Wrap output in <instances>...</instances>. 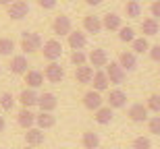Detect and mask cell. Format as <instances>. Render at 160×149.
<instances>
[{
	"instance_id": "obj_18",
	"label": "cell",
	"mask_w": 160,
	"mask_h": 149,
	"mask_svg": "<svg viewBox=\"0 0 160 149\" xmlns=\"http://www.w3.org/2000/svg\"><path fill=\"white\" fill-rule=\"evenodd\" d=\"M125 71H135L137 68V54L133 50H127V52H121L119 54V60H117Z\"/></svg>"
},
{
	"instance_id": "obj_9",
	"label": "cell",
	"mask_w": 160,
	"mask_h": 149,
	"mask_svg": "<svg viewBox=\"0 0 160 149\" xmlns=\"http://www.w3.org/2000/svg\"><path fill=\"white\" fill-rule=\"evenodd\" d=\"M88 62H89V66H94V68H102V66H106L108 64V54H106V50L94 48L92 52L88 54Z\"/></svg>"
},
{
	"instance_id": "obj_13",
	"label": "cell",
	"mask_w": 160,
	"mask_h": 149,
	"mask_svg": "<svg viewBox=\"0 0 160 149\" xmlns=\"http://www.w3.org/2000/svg\"><path fill=\"white\" fill-rule=\"evenodd\" d=\"M92 89H96V91H106L108 87H110V81H108V75H106V71H100V68H96V72H94V79H92Z\"/></svg>"
},
{
	"instance_id": "obj_5",
	"label": "cell",
	"mask_w": 160,
	"mask_h": 149,
	"mask_svg": "<svg viewBox=\"0 0 160 149\" xmlns=\"http://www.w3.org/2000/svg\"><path fill=\"white\" fill-rule=\"evenodd\" d=\"M104 97H102V93L100 91H96V89H89V91H85L83 93V106L88 108V110H92V112H96L98 108H102L104 106Z\"/></svg>"
},
{
	"instance_id": "obj_17",
	"label": "cell",
	"mask_w": 160,
	"mask_h": 149,
	"mask_svg": "<svg viewBox=\"0 0 160 149\" xmlns=\"http://www.w3.org/2000/svg\"><path fill=\"white\" fill-rule=\"evenodd\" d=\"M38 106H40L42 112H54V110H56V106H58V100H56V95H54V93L46 91V93H42V95H40Z\"/></svg>"
},
{
	"instance_id": "obj_16",
	"label": "cell",
	"mask_w": 160,
	"mask_h": 149,
	"mask_svg": "<svg viewBox=\"0 0 160 149\" xmlns=\"http://www.w3.org/2000/svg\"><path fill=\"white\" fill-rule=\"evenodd\" d=\"M67 42H69V48L71 50H83L88 46V35L83 31H71L67 35Z\"/></svg>"
},
{
	"instance_id": "obj_26",
	"label": "cell",
	"mask_w": 160,
	"mask_h": 149,
	"mask_svg": "<svg viewBox=\"0 0 160 149\" xmlns=\"http://www.w3.org/2000/svg\"><path fill=\"white\" fill-rule=\"evenodd\" d=\"M81 145L85 149H98L100 147V135L94 131H85L81 137Z\"/></svg>"
},
{
	"instance_id": "obj_11",
	"label": "cell",
	"mask_w": 160,
	"mask_h": 149,
	"mask_svg": "<svg viewBox=\"0 0 160 149\" xmlns=\"http://www.w3.org/2000/svg\"><path fill=\"white\" fill-rule=\"evenodd\" d=\"M94 72L96 68L89 64H83V66H75V81L81 85H89L92 79H94Z\"/></svg>"
},
{
	"instance_id": "obj_8",
	"label": "cell",
	"mask_w": 160,
	"mask_h": 149,
	"mask_svg": "<svg viewBox=\"0 0 160 149\" xmlns=\"http://www.w3.org/2000/svg\"><path fill=\"white\" fill-rule=\"evenodd\" d=\"M106 104L112 110H119V108L127 106V93L123 89H110L108 91V97H106Z\"/></svg>"
},
{
	"instance_id": "obj_33",
	"label": "cell",
	"mask_w": 160,
	"mask_h": 149,
	"mask_svg": "<svg viewBox=\"0 0 160 149\" xmlns=\"http://www.w3.org/2000/svg\"><path fill=\"white\" fill-rule=\"evenodd\" d=\"M146 106H148L150 112L160 114V93H152V95L148 97V101H146Z\"/></svg>"
},
{
	"instance_id": "obj_4",
	"label": "cell",
	"mask_w": 160,
	"mask_h": 149,
	"mask_svg": "<svg viewBox=\"0 0 160 149\" xmlns=\"http://www.w3.org/2000/svg\"><path fill=\"white\" fill-rule=\"evenodd\" d=\"M104 68H106V75H108L110 85H121V83H125V79H127V71H125L119 62H108Z\"/></svg>"
},
{
	"instance_id": "obj_10",
	"label": "cell",
	"mask_w": 160,
	"mask_h": 149,
	"mask_svg": "<svg viewBox=\"0 0 160 149\" xmlns=\"http://www.w3.org/2000/svg\"><path fill=\"white\" fill-rule=\"evenodd\" d=\"M148 114H150V110H148L146 104H133V106L127 110V116H129L133 122H146V120H148Z\"/></svg>"
},
{
	"instance_id": "obj_14",
	"label": "cell",
	"mask_w": 160,
	"mask_h": 149,
	"mask_svg": "<svg viewBox=\"0 0 160 149\" xmlns=\"http://www.w3.org/2000/svg\"><path fill=\"white\" fill-rule=\"evenodd\" d=\"M17 122L21 128H31V126H36V114L31 112V108H21L17 114Z\"/></svg>"
},
{
	"instance_id": "obj_6",
	"label": "cell",
	"mask_w": 160,
	"mask_h": 149,
	"mask_svg": "<svg viewBox=\"0 0 160 149\" xmlns=\"http://www.w3.org/2000/svg\"><path fill=\"white\" fill-rule=\"evenodd\" d=\"M52 31L56 33V35H69L73 31V23H71V19L67 17V15H58V17H54L52 21Z\"/></svg>"
},
{
	"instance_id": "obj_39",
	"label": "cell",
	"mask_w": 160,
	"mask_h": 149,
	"mask_svg": "<svg viewBox=\"0 0 160 149\" xmlns=\"http://www.w3.org/2000/svg\"><path fill=\"white\" fill-rule=\"evenodd\" d=\"M4 128H6V120L4 116H0V133H4Z\"/></svg>"
},
{
	"instance_id": "obj_40",
	"label": "cell",
	"mask_w": 160,
	"mask_h": 149,
	"mask_svg": "<svg viewBox=\"0 0 160 149\" xmlns=\"http://www.w3.org/2000/svg\"><path fill=\"white\" fill-rule=\"evenodd\" d=\"M102 0H85V4H89V6H98Z\"/></svg>"
},
{
	"instance_id": "obj_7",
	"label": "cell",
	"mask_w": 160,
	"mask_h": 149,
	"mask_svg": "<svg viewBox=\"0 0 160 149\" xmlns=\"http://www.w3.org/2000/svg\"><path fill=\"white\" fill-rule=\"evenodd\" d=\"M44 77L50 83H60L65 79V68L58 64V62H48L46 68H44Z\"/></svg>"
},
{
	"instance_id": "obj_41",
	"label": "cell",
	"mask_w": 160,
	"mask_h": 149,
	"mask_svg": "<svg viewBox=\"0 0 160 149\" xmlns=\"http://www.w3.org/2000/svg\"><path fill=\"white\" fill-rule=\"evenodd\" d=\"M0 4H2V6H8V4H11V0H0Z\"/></svg>"
},
{
	"instance_id": "obj_27",
	"label": "cell",
	"mask_w": 160,
	"mask_h": 149,
	"mask_svg": "<svg viewBox=\"0 0 160 149\" xmlns=\"http://www.w3.org/2000/svg\"><path fill=\"white\" fill-rule=\"evenodd\" d=\"M125 15L129 19H137L142 15V4L137 2V0H127V4H125Z\"/></svg>"
},
{
	"instance_id": "obj_15",
	"label": "cell",
	"mask_w": 160,
	"mask_h": 149,
	"mask_svg": "<svg viewBox=\"0 0 160 149\" xmlns=\"http://www.w3.org/2000/svg\"><path fill=\"white\" fill-rule=\"evenodd\" d=\"M104 29L102 27V19L100 17H96V15H85L83 17V31L85 33H100V31Z\"/></svg>"
},
{
	"instance_id": "obj_35",
	"label": "cell",
	"mask_w": 160,
	"mask_h": 149,
	"mask_svg": "<svg viewBox=\"0 0 160 149\" xmlns=\"http://www.w3.org/2000/svg\"><path fill=\"white\" fill-rule=\"evenodd\" d=\"M148 131L152 133V135H160V116L148 118Z\"/></svg>"
},
{
	"instance_id": "obj_37",
	"label": "cell",
	"mask_w": 160,
	"mask_h": 149,
	"mask_svg": "<svg viewBox=\"0 0 160 149\" xmlns=\"http://www.w3.org/2000/svg\"><path fill=\"white\" fill-rule=\"evenodd\" d=\"M150 12H152V17H154V19L160 21V0H154V2L150 4Z\"/></svg>"
},
{
	"instance_id": "obj_43",
	"label": "cell",
	"mask_w": 160,
	"mask_h": 149,
	"mask_svg": "<svg viewBox=\"0 0 160 149\" xmlns=\"http://www.w3.org/2000/svg\"><path fill=\"white\" fill-rule=\"evenodd\" d=\"M0 72H2V64H0Z\"/></svg>"
},
{
	"instance_id": "obj_24",
	"label": "cell",
	"mask_w": 160,
	"mask_h": 149,
	"mask_svg": "<svg viewBox=\"0 0 160 149\" xmlns=\"http://www.w3.org/2000/svg\"><path fill=\"white\" fill-rule=\"evenodd\" d=\"M139 29H142V33L146 37H152V35H156V33L160 31V23H158V19L148 17V19H143V21H142Z\"/></svg>"
},
{
	"instance_id": "obj_23",
	"label": "cell",
	"mask_w": 160,
	"mask_h": 149,
	"mask_svg": "<svg viewBox=\"0 0 160 149\" xmlns=\"http://www.w3.org/2000/svg\"><path fill=\"white\" fill-rule=\"evenodd\" d=\"M56 124V116L52 112H40L36 114V126L42 128V131H48V128H52Z\"/></svg>"
},
{
	"instance_id": "obj_2",
	"label": "cell",
	"mask_w": 160,
	"mask_h": 149,
	"mask_svg": "<svg viewBox=\"0 0 160 149\" xmlns=\"http://www.w3.org/2000/svg\"><path fill=\"white\" fill-rule=\"evenodd\" d=\"M42 54H44V58H46L48 62H56V60L62 56V44H60L56 37H52V40L44 42V46H42Z\"/></svg>"
},
{
	"instance_id": "obj_21",
	"label": "cell",
	"mask_w": 160,
	"mask_h": 149,
	"mask_svg": "<svg viewBox=\"0 0 160 149\" xmlns=\"http://www.w3.org/2000/svg\"><path fill=\"white\" fill-rule=\"evenodd\" d=\"M102 27L106 31H119L123 27V19L117 15V12H108L102 17Z\"/></svg>"
},
{
	"instance_id": "obj_34",
	"label": "cell",
	"mask_w": 160,
	"mask_h": 149,
	"mask_svg": "<svg viewBox=\"0 0 160 149\" xmlns=\"http://www.w3.org/2000/svg\"><path fill=\"white\" fill-rule=\"evenodd\" d=\"M131 149H152V141L148 137H135L131 143Z\"/></svg>"
},
{
	"instance_id": "obj_1",
	"label": "cell",
	"mask_w": 160,
	"mask_h": 149,
	"mask_svg": "<svg viewBox=\"0 0 160 149\" xmlns=\"http://www.w3.org/2000/svg\"><path fill=\"white\" fill-rule=\"evenodd\" d=\"M44 42H42V35L36 33V31H25L23 35H21V50L25 54H33L38 50H42Z\"/></svg>"
},
{
	"instance_id": "obj_32",
	"label": "cell",
	"mask_w": 160,
	"mask_h": 149,
	"mask_svg": "<svg viewBox=\"0 0 160 149\" xmlns=\"http://www.w3.org/2000/svg\"><path fill=\"white\" fill-rule=\"evenodd\" d=\"M71 62H73L75 66L88 64V54L83 52V50H73V54H71Z\"/></svg>"
},
{
	"instance_id": "obj_30",
	"label": "cell",
	"mask_w": 160,
	"mask_h": 149,
	"mask_svg": "<svg viewBox=\"0 0 160 149\" xmlns=\"http://www.w3.org/2000/svg\"><path fill=\"white\" fill-rule=\"evenodd\" d=\"M15 52V42L11 37H0V56H11Z\"/></svg>"
},
{
	"instance_id": "obj_38",
	"label": "cell",
	"mask_w": 160,
	"mask_h": 149,
	"mask_svg": "<svg viewBox=\"0 0 160 149\" xmlns=\"http://www.w3.org/2000/svg\"><path fill=\"white\" fill-rule=\"evenodd\" d=\"M56 2H58V0H38V4H40L42 8H46V11H52L54 6H56Z\"/></svg>"
},
{
	"instance_id": "obj_29",
	"label": "cell",
	"mask_w": 160,
	"mask_h": 149,
	"mask_svg": "<svg viewBox=\"0 0 160 149\" xmlns=\"http://www.w3.org/2000/svg\"><path fill=\"white\" fill-rule=\"evenodd\" d=\"M15 95H12L11 91H2V93H0V108H2V110H12V108H15Z\"/></svg>"
},
{
	"instance_id": "obj_28",
	"label": "cell",
	"mask_w": 160,
	"mask_h": 149,
	"mask_svg": "<svg viewBox=\"0 0 160 149\" xmlns=\"http://www.w3.org/2000/svg\"><path fill=\"white\" fill-rule=\"evenodd\" d=\"M131 50H133L135 54L148 52V50H150V44H148V40H146V35H143V37H135V40L131 42Z\"/></svg>"
},
{
	"instance_id": "obj_25",
	"label": "cell",
	"mask_w": 160,
	"mask_h": 149,
	"mask_svg": "<svg viewBox=\"0 0 160 149\" xmlns=\"http://www.w3.org/2000/svg\"><path fill=\"white\" fill-rule=\"evenodd\" d=\"M112 116H114V110L110 106H102V108H98V110L94 112V120L98 122V124H110Z\"/></svg>"
},
{
	"instance_id": "obj_42",
	"label": "cell",
	"mask_w": 160,
	"mask_h": 149,
	"mask_svg": "<svg viewBox=\"0 0 160 149\" xmlns=\"http://www.w3.org/2000/svg\"><path fill=\"white\" fill-rule=\"evenodd\" d=\"M25 149H38V147H31V145H27V147H25Z\"/></svg>"
},
{
	"instance_id": "obj_22",
	"label": "cell",
	"mask_w": 160,
	"mask_h": 149,
	"mask_svg": "<svg viewBox=\"0 0 160 149\" xmlns=\"http://www.w3.org/2000/svg\"><path fill=\"white\" fill-rule=\"evenodd\" d=\"M44 72L36 71V68H29V71L25 72V83H27V87L29 89H38V87H42L44 85Z\"/></svg>"
},
{
	"instance_id": "obj_44",
	"label": "cell",
	"mask_w": 160,
	"mask_h": 149,
	"mask_svg": "<svg viewBox=\"0 0 160 149\" xmlns=\"http://www.w3.org/2000/svg\"><path fill=\"white\" fill-rule=\"evenodd\" d=\"M98 149H100V147H98Z\"/></svg>"
},
{
	"instance_id": "obj_36",
	"label": "cell",
	"mask_w": 160,
	"mask_h": 149,
	"mask_svg": "<svg viewBox=\"0 0 160 149\" xmlns=\"http://www.w3.org/2000/svg\"><path fill=\"white\" fill-rule=\"evenodd\" d=\"M148 54H150V58L154 60V62H158V64H160V44H154V46H150Z\"/></svg>"
},
{
	"instance_id": "obj_3",
	"label": "cell",
	"mask_w": 160,
	"mask_h": 149,
	"mask_svg": "<svg viewBox=\"0 0 160 149\" xmlns=\"http://www.w3.org/2000/svg\"><path fill=\"white\" fill-rule=\"evenodd\" d=\"M29 12V4L25 0H12L11 4L6 6V15L12 19V21H21V19L27 17Z\"/></svg>"
},
{
	"instance_id": "obj_19",
	"label": "cell",
	"mask_w": 160,
	"mask_h": 149,
	"mask_svg": "<svg viewBox=\"0 0 160 149\" xmlns=\"http://www.w3.org/2000/svg\"><path fill=\"white\" fill-rule=\"evenodd\" d=\"M38 100H40V95L36 93V89H23L21 93H19V97H17V101L21 104L23 108H33V106H38Z\"/></svg>"
},
{
	"instance_id": "obj_31",
	"label": "cell",
	"mask_w": 160,
	"mask_h": 149,
	"mask_svg": "<svg viewBox=\"0 0 160 149\" xmlns=\"http://www.w3.org/2000/svg\"><path fill=\"white\" fill-rule=\"evenodd\" d=\"M119 40L125 42V44H131L135 40V29H133V27H121L119 29Z\"/></svg>"
},
{
	"instance_id": "obj_20",
	"label": "cell",
	"mask_w": 160,
	"mask_h": 149,
	"mask_svg": "<svg viewBox=\"0 0 160 149\" xmlns=\"http://www.w3.org/2000/svg\"><path fill=\"white\" fill-rule=\"evenodd\" d=\"M44 131L42 128H38V126H31V128H27V133H25V143L31 145V147H40L42 143H44Z\"/></svg>"
},
{
	"instance_id": "obj_12",
	"label": "cell",
	"mask_w": 160,
	"mask_h": 149,
	"mask_svg": "<svg viewBox=\"0 0 160 149\" xmlns=\"http://www.w3.org/2000/svg\"><path fill=\"white\" fill-rule=\"evenodd\" d=\"M27 66H29V62H27V56H23V54H17V56H12V58H11V64H8V68H11L12 75H25V72L29 71Z\"/></svg>"
}]
</instances>
